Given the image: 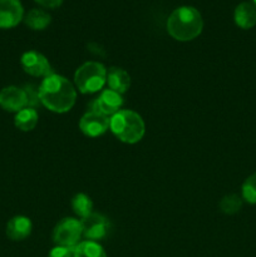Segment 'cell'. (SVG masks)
Here are the masks:
<instances>
[{
	"label": "cell",
	"mask_w": 256,
	"mask_h": 257,
	"mask_svg": "<svg viewBox=\"0 0 256 257\" xmlns=\"http://www.w3.org/2000/svg\"><path fill=\"white\" fill-rule=\"evenodd\" d=\"M38 93L42 104L54 113L68 112L77 99V92L72 83L58 74L45 77L38 88Z\"/></svg>",
	"instance_id": "1"
},
{
	"label": "cell",
	"mask_w": 256,
	"mask_h": 257,
	"mask_svg": "<svg viewBox=\"0 0 256 257\" xmlns=\"http://www.w3.org/2000/svg\"><path fill=\"white\" fill-rule=\"evenodd\" d=\"M203 29L200 12L192 7H180L171 13L167 20V32L178 42H190L197 38Z\"/></svg>",
	"instance_id": "2"
},
{
	"label": "cell",
	"mask_w": 256,
	"mask_h": 257,
	"mask_svg": "<svg viewBox=\"0 0 256 257\" xmlns=\"http://www.w3.org/2000/svg\"><path fill=\"white\" fill-rule=\"evenodd\" d=\"M109 128L118 140L128 145L140 142L146 131L142 117L131 109L118 110L113 114L109 119Z\"/></svg>",
	"instance_id": "3"
},
{
	"label": "cell",
	"mask_w": 256,
	"mask_h": 257,
	"mask_svg": "<svg viewBox=\"0 0 256 257\" xmlns=\"http://www.w3.org/2000/svg\"><path fill=\"white\" fill-rule=\"evenodd\" d=\"M107 82V69L102 63L87 62L80 65L74 74L75 87L83 94L95 93Z\"/></svg>",
	"instance_id": "4"
},
{
	"label": "cell",
	"mask_w": 256,
	"mask_h": 257,
	"mask_svg": "<svg viewBox=\"0 0 256 257\" xmlns=\"http://www.w3.org/2000/svg\"><path fill=\"white\" fill-rule=\"evenodd\" d=\"M82 225L73 217H65L57 223L53 230V241L57 246L74 248L80 242Z\"/></svg>",
	"instance_id": "5"
},
{
	"label": "cell",
	"mask_w": 256,
	"mask_h": 257,
	"mask_svg": "<svg viewBox=\"0 0 256 257\" xmlns=\"http://www.w3.org/2000/svg\"><path fill=\"white\" fill-rule=\"evenodd\" d=\"M80 225H82L83 237L88 241H94V242L104 240L110 228L108 218L95 212H92L89 216L82 218Z\"/></svg>",
	"instance_id": "6"
},
{
	"label": "cell",
	"mask_w": 256,
	"mask_h": 257,
	"mask_svg": "<svg viewBox=\"0 0 256 257\" xmlns=\"http://www.w3.org/2000/svg\"><path fill=\"white\" fill-rule=\"evenodd\" d=\"M22 67L24 69L25 73H28L32 77H48V75H52V67H50V63L48 62L47 58L39 52H35V50H29V52H25L22 55Z\"/></svg>",
	"instance_id": "7"
},
{
	"label": "cell",
	"mask_w": 256,
	"mask_h": 257,
	"mask_svg": "<svg viewBox=\"0 0 256 257\" xmlns=\"http://www.w3.org/2000/svg\"><path fill=\"white\" fill-rule=\"evenodd\" d=\"M24 19L20 0H0V29H10Z\"/></svg>",
	"instance_id": "8"
},
{
	"label": "cell",
	"mask_w": 256,
	"mask_h": 257,
	"mask_svg": "<svg viewBox=\"0 0 256 257\" xmlns=\"http://www.w3.org/2000/svg\"><path fill=\"white\" fill-rule=\"evenodd\" d=\"M79 128L87 137H98L109 128V119L102 113L89 110L80 118Z\"/></svg>",
	"instance_id": "9"
},
{
	"label": "cell",
	"mask_w": 256,
	"mask_h": 257,
	"mask_svg": "<svg viewBox=\"0 0 256 257\" xmlns=\"http://www.w3.org/2000/svg\"><path fill=\"white\" fill-rule=\"evenodd\" d=\"M28 105L27 93L22 88L9 85L0 90V107L7 112L18 113Z\"/></svg>",
	"instance_id": "10"
},
{
	"label": "cell",
	"mask_w": 256,
	"mask_h": 257,
	"mask_svg": "<svg viewBox=\"0 0 256 257\" xmlns=\"http://www.w3.org/2000/svg\"><path fill=\"white\" fill-rule=\"evenodd\" d=\"M123 105L122 94L114 92L112 89L103 90L99 94V97L93 103V110L99 112L104 115H113L120 110V107Z\"/></svg>",
	"instance_id": "11"
},
{
	"label": "cell",
	"mask_w": 256,
	"mask_h": 257,
	"mask_svg": "<svg viewBox=\"0 0 256 257\" xmlns=\"http://www.w3.org/2000/svg\"><path fill=\"white\" fill-rule=\"evenodd\" d=\"M33 223L29 217L15 216L7 225V236L13 241H23L32 233Z\"/></svg>",
	"instance_id": "12"
},
{
	"label": "cell",
	"mask_w": 256,
	"mask_h": 257,
	"mask_svg": "<svg viewBox=\"0 0 256 257\" xmlns=\"http://www.w3.org/2000/svg\"><path fill=\"white\" fill-rule=\"evenodd\" d=\"M233 19L241 29H251L256 25V7L252 3H241L236 7Z\"/></svg>",
	"instance_id": "13"
},
{
	"label": "cell",
	"mask_w": 256,
	"mask_h": 257,
	"mask_svg": "<svg viewBox=\"0 0 256 257\" xmlns=\"http://www.w3.org/2000/svg\"><path fill=\"white\" fill-rule=\"evenodd\" d=\"M109 89L123 94L127 92L131 85V77L124 69L117 67H112L107 72V82Z\"/></svg>",
	"instance_id": "14"
},
{
	"label": "cell",
	"mask_w": 256,
	"mask_h": 257,
	"mask_svg": "<svg viewBox=\"0 0 256 257\" xmlns=\"http://www.w3.org/2000/svg\"><path fill=\"white\" fill-rule=\"evenodd\" d=\"M38 112L32 107H25L15 114L14 124L18 130L23 132H29L35 128L38 124Z\"/></svg>",
	"instance_id": "15"
},
{
	"label": "cell",
	"mask_w": 256,
	"mask_h": 257,
	"mask_svg": "<svg viewBox=\"0 0 256 257\" xmlns=\"http://www.w3.org/2000/svg\"><path fill=\"white\" fill-rule=\"evenodd\" d=\"M52 22V17L42 9H32L24 18L27 27L33 30H43Z\"/></svg>",
	"instance_id": "16"
},
{
	"label": "cell",
	"mask_w": 256,
	"mask_h": 257,
	"mask_svg": "<svg viewBox=\"0 0 256 257\" xmlns=\"http://www.w3.org/2000/svg\"><path fill=\"white\" fill-rule=\"evenodd\" d=\"M73 257H107V253L98 242L85 240L75 246Z\"/></svg>",
	"instance_id": "17"
},
{
	"label": "cell",
	"mask_w": 256,
	"mask_h": 257,
	"mask_svg": "<svg viewBox=\"0 0 256 257\" xmlns=\"http://www.w3.org/2000/svg\"><path fill=\"white\" fill-rule=\"evenodd\" d=\"M72 208L75 215L79 216L80 218H84L92 213L93 202L84 193H77L72 198Z\"/></svg>",
	"instance_id": "18"
},
{
	"label": "cell",
	"mask_w": 256,
	"mask_h": 257,
	"mask_svg": "<svg viewBox=\"0 0 256 257\" xmlns=\"http://www.w3.org/2000/svg\"><path fill=\"white\" fill-rule=\"evenodd\" d=\"M220 211L225 215H235L242 207V197L238 195L231 193V195H226L222 197V200L218 203Z\"/></svg>",
	"instance_id": "19"
},
{
	"label": "cell",
	"mask_w": 256,
	"mask_h": 257,
	"mask_svg": "<svg viewBox=\"0 0 256 257\" xmlns=\"http://www.w3.org/2000/svg\"><path fill=\"white\" fill-rule=\"evenodd\" d=\"M241 193H242V200L250 205H256V173H252L246 178L241 187Z\"/></svg>",
	"instance_id": "20"
},
{
	"label": "cell",
	"mask_w": 256,
	"mask_h": 257,
	"mask_svg": "<svg viewBox=\"0 0 256 257\" xmlns=\"http://www.w3.org/2000/svg\"><path fill=\"white\" fill-rule=\"evenodd\" d=\"M73 252L74 248L69 247H63V246H55L52 248L48 257H73Z\"/></svg>",
	"instance_id": "21"
},
{
	"label": "cell",
	"mask_w": 256,
	"mask_h": 257,
	"mask_svg": "<svg viewBox=\"0 0 256 257\" xmlns=\"http://www.w3.org/2000/svg\"><path fill=\"white\" fill-rule=\"evenodd\" d=\"M25 93H27V98H28V105H35L38 104V102H40L39 100V93H38V89H35V88H33L32 85H28L27 88H25Z\"/></svg>",
	"instance_id": "22"
},
{
	"label": "cell",
	"mask_w": 256,
	"mask_h": 257,
	"mask_svg": "<svg viewBox=\"0 0 256 257\" xmlns=\"http://www.w3.org/2000/svg\"><path fill=\"white\" fill-rule=\"evenodd\" d=\"M35 3H38L39 5L44 8H49V9H55V8H59L62 5L63 0H34Z\"/></svg>",
	"instance_id": "23"
},
{
	"label": "cell",
	"mask_w": 256,
	"mask_h": 257,
	"mask_svg": "<svg viewBox=\"0 0 256 257\" xmlns=\"http://www.w3.org/2000/svg\"><path fill=\"white\" fill-rule=\"evenodd\" d=\"M253 5H255V7H256V0H253Z\"/></svg>",
	"instance_id": "24"
}]
</instances>
